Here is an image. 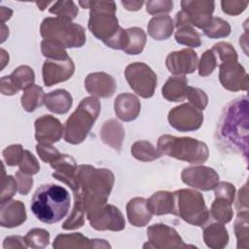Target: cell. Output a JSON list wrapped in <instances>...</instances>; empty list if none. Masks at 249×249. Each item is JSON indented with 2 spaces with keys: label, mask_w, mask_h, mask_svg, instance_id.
Returning <instances> with one entry per match:
<instances>
[{
  "label": "cell",
  "mask_w": 249,
  "mask_h": 249,
  "mask_svg": "<svg viewBox=\"0 0 249 249\" xmlns=\"http://www.w3.org/2000/svg\"><path fill=\"white\" fill-rule=\"evenodd\" d=\"M100 136L105 144L120 151L124 137V129L122 124L116 120H110L102 125L100 129Z\"/></svg>",
  "instance_id": "cell-28"
},
{
  "label": "cell",
  "mask_w": 249,
  "mask_h": 249,
  "mask_svg": "<svg viewBox=\"0 0 249 249\" xmlns=\"http://www.w3.org/2000/svg\"><path fill=\"white\" fill-rule=\"evenodd\" d=\"M181 179L186 185L202 191L213 190L219 183L218 173L213 168L203 165L184 168Z\"/></svg>",
  "instance_id": "cell-12"
},
{
  "label": "cell",
  "mask_w": 249,
  "mask_h": 249,
  "mask_svg": "<svg viewBox=\"0 0 249 249\" xmlns=\"http://www.w3.org/2000/svg\"><path fill=\"white\" fill-rule=\"evenodd\" d=\"M50 233L43 229H32L24 236V242L32 248H44L49 244Z\"/></svg>",
  "instance_id": "cell-41"
},
{
  "label": "cell",
  "mask_w": 249,
  "mask_h": 249,
  "mask_svg": "<svg viewBox=\"0 0 249 249\" xmlns=\"http://www.w3.org/2000/svg\"><path fill=\"white\" fill-rule=\"evenodd\" d=\"M175 40L178 44L191 48H197L201 45V40L198 32L190 24L177 28Z\"/></svg>",
  "instance_id": "cell-35"
},
{
  "label": "cell",
  "mask_w": 249,
  "mask_h": 249,
  "mask_svg": "<svg viewBox=\"0 0 249 249\" xmlns=\"http://www.w3.org/2000/svg\"><path fill=\"white\" fill-rule=\"evenodd\" d=\"M44 40H53L65 48H81L86 43L85 28L62 18H46L40 27Z\"/></svg>",
  "instance_id": "cell-7"
},
{
  "label": "cell",
  "mask_w": 249,
  "mask_h": 249,
  "mask_svg": "<svg viewBox=\"0 0 249 249\" xmlns=\"http://www.w3.org/2000/svg\"><path fill=\"white\" fill-rule=\"evenodd\" d=\"M209 213L214 220L221 224L229 223L233 215L231 203L223 198H215Z\"/></svg>",
  "instance_id": "cell-36"
},
{
  "label": "cell",
  "mask_w": 249,
  "mask_h": 249,
  "mask_svg": "<svg viewBox=\"0 0 249 249\" xmlns=\"http://www.w3.org/2000/svg\"><path fill=\"white\" fill-rule=\"evenodd\" d=\"M219 79L222 86L231 91L247 90L248 75L244 67L237 61L222 62L219 65Z\"/></svg>",
  "instance_id": "cell-13"
},
{
  "label": "cell",
  "mask_w": 249,
  "mask_h": 249,
  "mask_svg": "<svg viewBox=\"0 0 249 249\" xmlns=\"http://www.w3.org/2000/svg\"><path fill=\"white\" fill-rule=\"evenodd\" d=\"M26 220L24 204L19 200H7L0 206V224L4 228H14Z\"/></svg>",
  "instance_id": "cell-21"
},
{
  "label": "cell",
  "mask_w": 249,
  "mask_h": 249,
  "mask_svg": "<svg viewBox=\"0 0 249 249\" xmlns=\"http://www.w3.org/2000/svg\"><path fill=\"white\" fill-rule=\"evenodd\" d=\"M181 8L192 26L203 29L213 17L215 3L208 0H184L181 1Z\"/></svg>",
  "instance_id": "cell-15"
},
{
  "label": "cell",
  "mask_w": 249,
  "mask_h": 249,
  "mask_svg": "<svg viewBox=\"0 0 249 249\" xmlns=\"http://www.w3.org/2000/svg\"><path fill=\"white\" fill-rule=\"evenodd\" d=\"M1 93L4 95H13L17 93L19 89L14 79L11 75L4 76L1 78V87H0Z\"/></svg>",
  "instance_id": "cell-53"
},
{
  "label": "cell",
  "mask_w": 249,
  "mask_h": 249,
  "mask_svg": "<svg viewBox=\"0 0 249 249\" xmlns=\"http://www.w3.org/2000/svg\"><path fill=\"white\" fill-rule=\"evenodd\" d=\"M50 4H53V2H36V5L39 7L40 10H45V8L48 7Z\"/></svg>",
  "instance_id": "cell-59"
},
{
  "label": "cell",
  "mask_w": 249,
  "mask_h": 249,
  "mask_svg": "<svg viewBox=\"0 0 249 249\" xmlns=\"http://www.w3.org/2000/svg\"><path fill=\"white\" fill-rule=\"evenodd\" d=\"M149 35L155 40H166L171 36L174 29V22L171 17L160 15L152 18L147 25Z\"/></svg>",
  "instance_id": "cell-26"
},
{
  "label": "cell",
  "mask_w": 249,
  "mask_h": 249,
  "mask_svg": "<svg viewBox=\"0 0 249 249\" xmlns=\"http://www.w3.org/2000/svg\"><path fill=\"white\" fill-rule=\"evenodd\" d=\"M76 179L85 205L90 200H107L114 185V174L111 170L97 169L89 164L77 167Z\"/></svg>",
  "instance_id": "cell-4"
},
{
  "label": "cell",
  "mask_w": 249,
  "mask_h": 249,
  "mask_svg": "<svg viewBox=\"0 0 249 249\" xmlns=\"http://www.w3.org/2000/svg\"><path fill=\"white\" fill-rule=\"evenodd\" d=\"M61 123L51 115H44L35 122V138L41 144H53L62 137Z\"/></svg>",
  "instance_id": "cell-18"
},
{
  "label": "cell",
  "mask_w": 249,
  "mask_h": 249,
  "mask_svg": "<svg viewBox=\"0 0 249 249\" xmlns=\"http://www.w3.org/2000/svg\"><path fill=\"white\" fill-rule=\"evenodd\" d=\"M126 215L131 225L135 227H144L152 219V213L148 209L147 199L143 197H134L126 204Z\"/></svg>",
  "instance_id": "cell-23"
},
{
  "label": "cell",
  "mask_w": 249,
  "mask_h": 249,
  "mask_svg": "<svg viewBox=\"0 0 249 249\" xmlns=\"http://www.w3.org/2000/svg\"><path fill=\"white\" fill-rule=\"evenodd\" d=\"M8 61H9V54L6 53V51H5V50L1 49V62H2L1 70L5 67V65H6L7 63H9Z\"/></svg>",
  "instance_id": "cell-58"
},
{
  "label": "cell",
  "mask_w": 249,
  "mask_h": 249,
  "mask_svg": "<svg viewBox=\"0 0 249 249\" xmlns=\"http://www.w3.org/2000/svg\"><path fill=\"white\" fill-rule=\"evenodd\" d=\"M41 51L42 53L47 59H66L68 58L67 52L65 51V47L53 40H43L41 42Z\"/></svg>",
  "instance_id": "cell-38"
},
{
  "label": "cell",
  "mask_w": 249,
  "mask_h": 249,
  "mask_svg": "<svg viewBox=\"0 0 249 249\" xmlns=\"http://www.w3.org/2000/svg\"><path fill=\"white\" fill-rule=\"evenodd\" d=\"M203 33L212 39L227 37L231 33V25L221 18L212 17L209 22L203 27Z\"/></svg>",
  "instance_id": "cell-34"
},
{
  "label": "cell",
  "mask_w": 249,
  "mask_h": 249,
  "mask_svg": "<svg viewBox=\"0 0 249 249\" xmlns=\"http://www.w3.org/2000/svg\"><path fill=\"white\" fill-rule=\"evenodd\" d=\"M236 209L240 211H248V202H247V184L243 186L242 189L238 192V197L236 201Z\"/></svg>",
  "instance_id": "cell-54"
},
{
  "label": "cell",
  "mask_w": 249,
  "mask_h": 249,
  "mask_svg": "<svg viewBox=\"0 0 249 249\" xmlns=\"http://www.w3.org/2000/svg\"><path fill=\"white\" fill-rule=\"evenodd\" d=\"M13 15V11L7 7L1 6L0 7V19H1V23H4L6 20L10 19L11 17Z\"/></svg>",
  "instance_id": "cell-57"
},
{
  "label": "cell",
  "mask_w": 249,
  "mask_h": 249,
  "mask_svg": "<svg viewBox=\"0 0 249 249\" xmlns=\"http://www.w3.org/2000/svg\"><path fill=\"white\" fill-rule=\"evenodd\" d=\"M74 206L68 219L61 226L64 230H74L81 228L84 225V216L86 213V206L81 191L74 192Z\"/></svg>",
  "instance_id": "cell-30"
},
{
  "label": "cell",
  "mask_w": 249,
  "mask_h": 249,
  "mask_svg": "<svg viewBox=\"0 0 249 249\" xmlns=\"http://www.w3.org/2000/svg\"><path fill=\"white\" fill-rule=\"evenodd\" d=\"M173 197L174 215L179 216L185 222L202 227L210 218V213L200 193L194 190L182 189L175 191Z\"/></svg>",
  "instance_id": "cell-8"
},
{
  "label": "cell",
  "mask_w": 249,
  "mask_h": 249,
  "mask_svg": "<svg viewBox=\"0 0 249 249\" xmlns=\"http://www.w3.org/2000/svg\"><path fill=\"white\" fill-rule=\"evenodd\" d=\"M115 113L119 119L124 122H131L135 120L141 109L139 99L131 93H121L114 102Z\"/></svg>",
  "instance_id": "cell-22"
},
{
  "label": "cell",
  "mask_w": 249,
  "mask_h": 249,
  "mask_svg": "<svg viewBox=\"0 0 249 249\" xmlns=\"http://www.w3.org/2000/svg\"><path fill=\"white\" fill-rule=\"evenodd\" d=\"M248 98L239 97L224 109L217 129L220 144L232 152L240 153L245 160L248 155Z\"/></svg>",
  "instance_id": "cell-1"
},
{
  "label": "cell",
  "mask_w": 249,
  "mask_h": 249,
  "mask_svg": "<svg viewBox=\"0 0 249 249\" xmlns=\"http://www.w3.org/2000/svg\"><path fill=\"white\" fill-rule=\"evenodd\" d=\"M53 248H110L111 245L104 239H89L80 232H73L67 234H59L55 237Z\"/></svg>",
  "instance_id": "cell-20"
},
{
  "label": "cell",
  "mask_w": 249,
  "mask_h": 249,
  "mask_svg": "<svg viewBox=\"0 0 249 249\" xmlns=\"http://www.w3.org/2000/svg\"><path fill=\"white\" fill-rule=\"evenodd\" d=\"M45 93L41 87L32 85L25 89L21 96V105L27 112H33L42 104H44Z\"/></svg>",
  "instance_id": "cell-31"
},
{
  "label": "cell",
  "mask_w": 249,
  "mask_h": 249,
  "mask_svg": "<svg viewBox=\"0 0 249 249\" xmlns=\"http://www.w3.org/2000/svg\"><path fill=\"white\" fill-rule=\"evenodd\" d=\"M18 166H19V171L28 175L36 174L40 170V165L36 158L27 150H24L22 159Z\"/></svg>",
  "instance_id": "cell-46"
},
{
  "label": "cell",
  "mask_w": 249,
  "mask_h": 249,
  "mask_svg": "<svg viewBox=\"0 0 249 249\" xmlns=\"http://www.w3.org/2000/svg\"><path fill=\"white\" fill-rule=\"evenodd\" d=\"M212 51L222 62L237 61V53L230 43L219 42L213 46Z\"/></svg>",
  "instance_id": "cell-43"
},
{
  "label": "cell",
  "mask_w": 249,
  "mask_h": 249,
  "mask_svg": "<svg viewBox=\"0 0 249 249\" xmlns=\"http://www.w3.org/2000/svg\"><path fill=\"white\" fill-rule=\"evenodd\" d=\"M18 184L16 178L11 175L5 176V167L3 165V175L1 180V203L10 200L16 194Z\"/></svg>",
  "instance_id": "cell-45"
},
{
  "label": "cell",
  "mask_w": 249,
  "mask_h": 249,
  "mask_svg": "<svg viewBox=\"0 0 249 249\" xmlns=\"http://www.w3.org/2000/svg\"><path fill=\"white\" fill-rule=\"evenodd\" d=\"M217 66L216 54L212 50L205 51L198 62V74L201 77H206L210 75Z\"/></svg>",
  "instance_id": "cell-42"
},
{
  "label": "cell",
  "mask_w": 249,
  "mask_h": 249,
  "mask_svg": "<svg viewBox=\"0 0 249 249\" xmlns=\"http://www.w3.org/2000/svg\"><path fill=\"white\" fill-rule=\"evenodd\" d=\"M85 88L93 96L107 98L115 93L117 85L114 78L109 74L95 72L88 75L85 80Z\"/></svg>",
  "instance_id": "cell-19"
},
{
  "label": "cell",
  "mask_w": 249,
  "mask_h": 249,
  "mask_svg": "<svg viewBox=\"0 0 249 249\" xmlns=\"http://www.w3.org/2000/svg\"><path fill=\"white\" fill-rule=\"evenodd\" d=\"M173 9V1L170 0H154L146 2V10L150 15L167 14Z\"/></svg>",
  "instance_id": "cell-48"
},
{
  "label": "cell",
  "mask_w": 249,
  "mask_h": 249,
  "mask_svg": "<svg viewBox=\"0 0 249 249\" xmlns=\"http://www.w3.org/2000/svg\"><path fill=\"white\" fill-rule=\"evenodd\" d=\"M237 248H248V211H240L234 221Z\"/></svg>",
  "instance_id": "cell-37"
},
{
  "label": "cell",
  "mask_w": 249,
  "mask_h": 249,
  "mask_svg": "<svg viewBox=\"0 0 249 249\" xmlns=\"http://www.w3.org/2000/svg\"><path fill=\"white\" fill-rule=\"evenodd\" d=\"M51 14L56 15L58 18H62L68 20H72L79 13L78 7L73 1H56L49 9Z\"/></svg>",
  "instance_id": "cell-39"
},
{
  "label": "cell",
  "mask_w": 249,
  "mask_h": 249,
  "mask_svg": "<svg viewBox=\"0 0 249 249\" xmlns=\"http://www.w3.org/2000/svg\"><path fill=\"white\" fill-rule=\"evenodd\" d=\"M203 239L210 248H224L229 241V234L226 228L219 223H213L203 230Z\"/></svg>",
  "instance_id": "cell-29"
},
{
  "label": "cell",
  "mask_w": 249,
  "mask_h": 249,
  "mask_svg": "<svg viewBox=\"0 0 249 249\" xmlns=\"http://www.w3.org/2000/svg\"><path fill=\"white\" fill-rule=\"evenodd\" d=\"M84 9H90L89 29L105 45L109 44L120 32L116 17V4L113 1H79Z\"/></svg>",
  "instance_id": "cell-3"
},
{
  "label": "cell",
  "mask_w": 249,
  "mask_h": 249,
  "mask_svg": "<svg viewBox=\"0 0 249 249\" xmlns=\"http://www.w3.org/2000/svg\"><path fill=\"white\" fill-rule=\"evenodd\" d=\"M222 10L229 16H237L245 11L248 6V2L237 0H223L221 2Z\"/></svg>",
  "instance_id": "cell-51"
},
{
  "label": "cell",
  "mask_w": 249,
  "mask_h": 249,
  "mask_svg": "<svg viewBox=\"0 0 249 249\" xmlns=\"http://www.w3.org/2000/svg\"><path fill=\"white\" fill-rule=\"evenodd\" d=\"M12 78L19 88V89H25L34 85L35 74L32 68L27 65H21L14 70L11 74Z\"/></svg>",
  "instance_id": "cell-40"
},
{
  "label": "cell",
  "mask_w": 249,
  "mask_h": 249,
  "mask_svg": "<svg viewBox=\"0 0 249 249\" xmlns=\"http://www.w3.org/2000/svg\"><path fill=\"white\" fill-rule=\"evenodd\" d=\"M122 5L124 7V9L128 11H137L141 9L142 5L144 4V1H122Z\"/></svg>",
  "instance_id": "cell-56"
},
{
  "label": "cell",
  "mask_w": 249,
  "mask_h": 249,
  "mask_svg": "<svg viewBox=\"0 0 249 249\" xmlns=\"http://www.w3.org/2000/svg\"><path fill=\"white\" fill-rule=\"evenodd\" d=\"M168 122L176 130L194 131L201 126L203 114L191 103H184L169 111Z\"/></svg>",
  "instance_id": "cell-11"
},
{
  "label": "cell",
  "mask_w": 249,
  "mask_h": 249,
  "mask_svg": "<svg viewBox=\"0 0 249 249\" xmlns=\"http://www.w3.org/2000/svg\"><path fill=\"white\" fill-rule=\"evenodd\" d=\"M99 113L100 102L95 96L82 99L65 123L64 140L74 145L82 143L90 131Z\"/></svg>",
  "instance_id": "cell-5"
},
{
  "label": "cell",
  "mask_w": 249,
  "mask_h": 249,
  "mask_svg": "<svg viewBox=\"0 0 249 249\" xmlns=\"http://www.w3.org/2000/svg\"><path fill=\"white\" fill-rule=\"evenodd\" d=\"M125 79L132 90L143 98L154 95L157 88V75L150 66L143 62H134L126 66Z\"/></svg>",
  "instance_id": "cell-10"
},
{
  "label": "cell",
  "mask_w": 249,
  "mask_h": 249,
  "mask_svg": "<svg viewBox=\"0 0 249 249\" xmlns=\"http://www.w3.org/2000/svg\"><path fill=\"white\" fill-rule=\"evenodd\" d=\"M24 241V238L21 237V236H9V237H6L4 239V244H3V247L4 248H26L27 247V244H24L23 243Z\"/></svg>",
  "instance_id": "cell-55"
},
{
  "label": "cell",
  "mask_w": 249,
  "mask_h": 249,
  "mask_svg": "<svg viewBox=\"0 0 249 249\" xmlns=\"http://www.w3.org/2000/svg\"><path fill=\"white\" fill-rule=\"evenodd\" d=\"M24 150L22 149L21 145H11L9 147H7L3 152V158L4 160L6 161V163L10 166H14V165H18L22 156H23Z\"/></svg>",
  "instance_id": "cell-47"
},
{
  "label": "cell",
  "mask_w": 249,
  "mask_h": 249,
  "mask_svg": "<svg viewBox=\"0 0 249 249\" xmlns=\"http://www.w3.org/2000/svg\"><path fill=\"white\" fill-rule=\"evenodd\" d=\"M197 63V54L191 49L172 52L165 59L168 71L178 76L193 73L196 69Z\"/></svg>",
  "instance_id": "cell-17"
},
{
  "label": "cell",
  "mask_w": 249,
  "mask_h": 249,
  "mask_svg": "<svg viewBox=\"0 0 249 249\" xmlns=\"http://www.w3.org/2000/svg\"><path fill=\"white\" fill-rule=\"evenodd\" d=\"M16 181L18 184V193L22 196H26L29 193V191L31 190L32 185H33V179H32L31 175L25 174L18 170L16 173Z\"/></svg>",
  "instance_id": "cell-52"
},
{
  "label": "cell",
  "mask_w": 249,
  "mask_h": 249,
  "mask_svg": "<svg viewBox=\"0 0 249 249\" xmlns=\"http://www.w3.org/2000/svg\"><path fill=\"white\" fill-rule=\"evenodd\" d=\"M216 198H223L230 203H233L235 196V188L233 185L228 182H220L213 189Z\"/></svg>",
  "instance_id": "cell-49"
},
{
  "label": "cell",
  "mask_w": 249,
  "mask_h": 249,
  "mask_svg": "<svg viewBox=\"0 0 249 249\" xmlns=\"http://www.w3.org/2000/svg\"><path fill=\"white\" fill-rule=\"evenodd\" d=\"M75 65L73 60L66 59H47L43 64V81L47 87H52L60 82L67 81L74 73Z\"/></svg>",
  "instance_id": "cell-16"
},
{
  "label": "cell",
  "mask_w": 249,
  "mask_h": 249,
  "mask_svg": "<svg viewBox=\"0 0 249 249\" xmlns=\"http://www.w3.org/2000/svg\"><path fill=\"white\" fill-rule=\"evenodd\" d=\"M70 202V194L64 187L45 184L34 193L30 208L39 221L46 224H54L67 215Z\"/></svg>",
  "instance_id": "cell-2"
},
{
  "label": "cell",
  "mask_w": 249,
  "mask_h": 249,
  "mask_svg": "<svg viewBox=\"0 0 249 249\" xmlns=\"http://www.w3.org/2000/svg\"><path fill=\"white\" fill-rule=\"evenodd\" d=\"M148 209L154 215L174 214V197L173 193L160 191L151 196L147 200Z\"/></svg>",
  "instance_id": "cell-25"
},
{
  "label": "cell",
  "mask_w": 249,
  "mask_h": 249,
  "mask_svg": "<svg viewBox=\"0 0 249 249\" xmlns=\"http://www.w3.org/2000/svg\"><path fill=\"white\" fill-rule=\"evenodd\" d=\"M188 80L185 76L169 77L161 89L162 96L172 102L183 101L186 98Z\"/></svg>",
  "instance_id": "cell-27"
},
{
  "label": "cell",
  "mask_w": 249,
  "mask_h": 249,
  "mask_svg": "<svg viewBox=\"0 0 249 249\" xmlns=\"http://www.w3.org/2000/svg\"><path fill=\"white\" fill-rule=\"evenodd\" d=\"M147 236L149 244H145L144 247L180 248L187 246L173 228L163 224H155L149 227Z\"/></svg>",
  "instance_id": "cell-14"
},
{
  "label": "cell",
  "mask_w": 249,
  "mask_h": 249,
  "mask_svg": "<svg viewBox=\"0 0 249 249\" xmlns=\"http://www.w3.org/2000/svg\"><path fill=\"white\" fill-rule=\"evenodd\" d=\"M127 45L124 52L127 54H138L143 52L146 44V34L142 28L130 27L126 29Z\"/></svg>",
  "instance_id": "cell-32"
},
{
  "label": "cell",
  "mask_w": 249,
  "mask_h": 249,
  "mask_svg": "<svg viewBox=\"0 0 249 249\" xmlns=\"http://www.w3.org/2000/svg\"><path fill=\"white\" fill-rule=\"evenodd\" d=\"M73 98L65 89H55L45 94L44 104L47 109L54 114H66L72 107Z\"/></svg>",
  "instance_id": "cell-24"
},
{
  "label": "cell",
  "mask_w": 249,
  "mask_h": 249,
  "mask_svg": "<svg viewBox=\"0 0 249 249\" xmlns=\"http://www.w3.org/2000/svg\"><path fill=\"white\" fill-rule=\"evenodd\" d=\"M132 156L142 161H152L160 157V153L148 141H136L131 146Z\"/></svg>",
  "instance_id": "cell-33"
},
{
  "label": "cell",
  "mask_w": 249,
  "mask_h": 249,
  "mask_svg": "<svg viewBox=\"0 0 249 249\" xmlns=\"http://www.w3.org/2000/svg\"><path fill=\"white\" fill-rule=\"evenodd\" d=\"M86 212L90 226L97 231H122L125 227L119 208L108 204L107 200H93L86 204Z\"/></svg>",
  "instance_id": "cell-9"
},
{
  "label": "cell",
  "mask_w": 249,
  "mask_h": 249,
  "mask_svg": "<svg viewBox=\"0 0 249 249\" xmlns=\"http://www.w3.org/2000/svg\"><path fill=\"white\" fill-rule=\"evenodd\" d=\"M186 98L190 101V103L195 106L196 109L203 111L208 103V97L206 93L197 88L188 87L186 92Z\"/></svg>",
  "instance_id": "cell-44"
},
{
  "label": "cell",
  "mask_w": 249,
  "mask_h": 249,
  "mask_svg": "<svg viewBox=\"0 0 249 249\" xmlns=\"http://www.w3.org/2000/svg\"><path fill=\"white\" fill-rule=\"evenodd\" d=\"M157 146L160 154L194 164L205 162L209 156L207 145L191 137L164 134L159 138Z\"/></svg>",
  "instance_id": "cell-6"
},
{
  "label": "cell",
  "mask_w": 249,
  "mask_h": 249,
  "mask_svg": "<svg viewBox=\"0 0 249 249\" xmlns=\"http://www.w3.org/2000/svg\"><path fill=\"white\" fill-rule=\"evenodd\" d=\"M36 151L42 160L45 162H49L50 164L55 161L61 156V154L54 147L49 144L39 143L38 145H36Z\"/></svg>",
  "instance_id": "cell-50"
}]
</instances>
